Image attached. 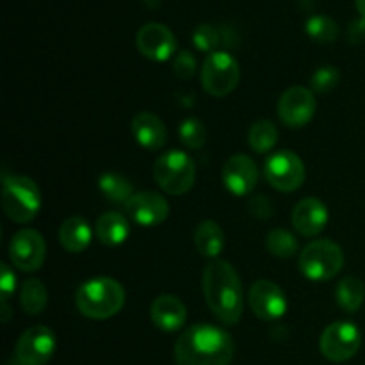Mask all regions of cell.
<instances>
[{"instance_id":"1","label":"cell","mask_w":365,"mask_h":365,"mask_svg":"<svg viewBox=\"0 0 365 365\" xmlns=\"http://www.w3.org/2000/svg\"><path fill=\"white\" fill-rule=\"evenodd\" d=\"M234 339L223 328L195 324L175 344L177 365H230L234 360Z\"/></svg>"},{"instance_id":"2","label":"cell","mask_w":365,"mask_h":365,"mask_svg":"<svg viewBox=\"0 0 365 365\" xmlns=\"http://www.w3.org/2000/svg\"><path fill=\"white\" fill-rule=\"evenodd\" d=\"M203 294L210 312L227 327H234L242 316V284L237 271L227 260H212L203 269Z\"/></svg>"},{"instance_id":"3","label":"cell","mask_w":365,"mask_h":365,"mask_svg":"<svg viewBox=\"0 0 365 365\" xmlns=\"http://www.w3.org/2000/svg\"><path fill=\"white\" fill-rule=\"evenodd\" d=\"M75 305L78 312L89 319H109L123 309L125 289L113 278H91L78 287Z\"/></svg>"},{"instance_id":"4","label":"cell","mask_w":365,"mask_h":365,"mask_svg":"<svg viewBox=\"0 0 365 365\" xmlns=\"http://www.w3.org/2000/svg\"><path fill=\"white\" fill-rule=\"evenodd\" d=\"M41 191L29 177H6L2 182V209L14 223L25 225L38 216L41 209Z\"/></svg>"},{"instance_id":"5","label":"cell","mask_w":365,"mask_h":365,"mask_svg":"<svg viewBox=\"0 0 365 365\" xmlns=\"http://www.w3.org/2000/svg\"><path fill=\"white\" fill-rule=\"evenodd\" d=\"M153 178L164 192L182 196L195 185L196 166L189 155L180 150L163 153L153 166Z\"/></svg>"},{"instance_id":"6","label":"cell","mask_w":365,"mask_h":365,"mask_svg":"<svg viewBox=\"0 0 365 365\" xmlns=\"http://www.w3.org/2000/svg\"><path fill=\"white\" fill-rule=\"evenodd\" d=\"M299 271L312 282H327L337 277L344 266V252L330 239L314 241L299 255Z\"/></svg>"},{"instance_id":"7","label":"cell","mask_w":365,"mask_h":365,"mask_svg":"<svg viewBox=\"0 0 365 365\" xmlns=\"http://www.w3.org/2000/svg\"><path fill=\"white\" fill-rule=\"evenodd\" d=\"M241 81V66L228 52H212L202 66L203 89L214 98H223L237 88Z\"/></svg>"},{"instance_id":"8","label":"cell","mask_w":365,"mask_h":365,"mask_svg":"<svg viewBox=\"0 0 365 365\" xmlns=\"http://www.w3.org/2000/svg\"><path fill=\"white\" fill-rule=\"evenodd\" d=\"M360 344H362V334L356 324L348 323V321H337V323L330 324L323 331L319 341V348L324 359L335 364L353 359L359 353Z\"/></svg>"},{"instance_id":"9","label":"cell","mask_w":365,"mask_h":365,"mask_svg":"<svg viewBox=\"0 0 365 365\" xmlns=\"http://www.w3.org/2000/svg\"><path fill=\"white\" fill-rule=\"evenodd\" d=\"M266 178L277 191L292 192L305 182V164L291 150L273 153L266 160Z\"/></svg>"},{"instance_id":"10","label":"cell","mask_w":365,"mask_h":365,"mask_svg":"<svg viewBox=\"0 0 365 365\" xmlns=\"http://www.w3.org/2000/svg\"><path fill=\"white\" fill-rule=\"evenodd\" d=\"M57 348L56 334L48 327H32L18 339L14 356L20 365H45Z\"/></svg>"},{"instance_id":"11","label":"cell","mask_w":365,"mask_h":365,"mask_svg":"<svg viewBox=\"0 0 365 365\" xmlns=\"http://www.w3.org/2000/svg\"><path fill=\"white\" fill-rule=\"evenodd\" d=\"M46 245L39 232L32 228H21L13 235L9 245V259L16 269L32 273L45 262Z\"/></svg>"},{"instance_id":"12","label":"cell","mask_w":365,"mask_h":365,"mask_svg":"<svg viewBox=\"0 0 365 365\" xmlns=\"http://www.w3.org/2000/svg\"><path fill=\"white\" fill-rule=\"evenodd\" d=\"M316 98L310 89L303 88V86H292L280 96L278 116H280L282 123L287 127L299 128L310 123L316 114Z\"/></svg>"},{"instance_id":"13","label":"cell","mask_w":365,"mask_h":365,"mask_svg":"<svg viewBox=\"0 0 365 365\" xmlns=\"http://www.w3.org/2000/svg\"><path fill=\"white\" fill-rule=\"evenodd\" d=\"M135 45L146 59L164 63V61L171 59L177 50V38L166 25L152 21L139 29L138 36H135Z\"/></svg>"},{"instance_id":"14","label":"cell","mask_w":365,"mask_h":365,"mask_svg":"<svg viewBox=\"0 0 365 365\" xmlns=\"http://www.w3.org/2000/svg\"><path fill=\"white\" fill-rule=\"evenodd\" d=\"M128 217L141 227H157L170 216V203L163 195L153 191L135 192L125 205Z\"/></svg>"},{"instance_id":"15","label":"cell","mask_w":365,"mask_h":365,"mask_svg":"<svg viewBox=\"0 0 365 365\" xmlns=\"http://www.w3.org/2000/svg\"><path fill=\"white\" fill-rule=\"evenodd\" d=\"M250 307L262 321H277L287 312V298L274 282L259 280L250 289Z\"/></svg>"},{"instance_id":"16","label":"cell","mask_w":365,"mask_h":365,"mask_svg":"<svg viewBox=\"0 0 365 365\" xmlns=\"http://www.w3.org/2000/svg\"><path fill=\"white\" fill-rule=\"evenodd\" d=\"M259 182V170L252 157L235 153L223 166V184L232 195L248 196Z\"/></svg>"},{"instance_id":"17","label":"cell","mask_w":365,"mask_h":365,"mask_svg":"<svg viewBox=\"0 0 365 365\" xmlns=\"http://www.w3.org/2000/svg\"><path fill=\"white\" fill-rule=\"evenodd\" d=\"M330 214L328 207L319 198H305L296 203L292 212V225L303 237L319 235L327 227Z\"/></svg>"},{"instance_id":"18","label":"cell","mask_w":365,"mask_h":365,"mask_svg":"<svg viewBox=\"0 0 365 365\" xmlns=\"http://www.w3.org/2000/svg\"><path fill=\"white\" fill-rule=\"evenodd\" d=\"M130 130L139 146L146 150H159L166 145L168 130L157 114L143 110L130 121Z\"/></svg>"},{"instance_id":"19","label":"cell","mask_w":365,"mask_h":365,"mask_svg":"<svg viewBox=\"0 0 365 365\" xmlns=\"http://www.w3.org/2000/svg\"><path fill=\"white\" fill-rule=\"evenodd\" d=\"M153 324L163 331L180 330L187 319V309L184 302L173 294H163L152 303L150 309Z\"/></svg>"},{"instance_id":"20","label":"cell","mask_w":365,"mask_h":365,"mask_svg":"<svg viewBox=\"0 0 365 365\" xmlns=\"http://www.w3.org/2000/svg\"><path fill=\"white\" fill-rule=\"evenodd\" d=\"M91 227L81 216L68 217L59 228V242L68 253H82L91 245Z\"/></svg>"},{"instance_id":"21","label":"cell","mask_w":365,"mask_h":365,"mask_svg":"<svg viewBox=\"0 0 365 365\" xmlns=\"http://www.w3.org/2000/svg\"><path fill=\"white\" fill-rule=\"evenodd\" d=\"M130 235L128 220L120 212H106L96 221V237L106 246H120Z\"/></svg>"},{"instance_id":"22","label":"cell","mask_w":365,"mask_h":365,"mask_svg":"<svg viewBox=\"0 0 365 365\" xmlns=\"http://www.w3.org/2000/svg\"><path fill=\"white\" fill-rule=\"evenodd\" d=\"M195 245L200 255L216 260L225 250V234L220 225L212 220H205L196 227Z\"/></svg>"},{"instance_id":"23","label":"cell","mask_w":365,"mask_h":365,"mask_svg":"<svg viewBox=\"0 0 365 365\" xmlns=\"http://www.w3.org/2000/svg\"><path fill=\"white\" fill-rule=\"evenodd\" d=\"M335 298H337L339 307H341L344 312L348 314L359 312L365 299L364 282L356 277H346L344 280L337 285Z\"/></svg>"},{"instance_id":"24","label":"cell","mask_w":365,"mask_h":365,"mask_svg":"<svg viewBox=\"0 0 365 365\" xmlns=\"http://www.w3.org/2000/svg\"><path fill=\"white\" fill-rule=\"evenodd\" d=\"M98 187L109 202L125 203V205H127L128 200L135 195L130 182H128L123 175L113 173V171L103 173L102 177L98 178Z\"/></svg>"},{"instance_id":"25","label":"cell","mask_w":365,"mask_h":365,"mask_svg":"<svg viewBox=\"0 0 365 365\" xmlns=\"http://www.w3.org/2000/svg\"><path fill=\"white\" fill-rule=\"evenodd\" d=\"M46 302H48V292L46 287L36 278H31L24 284L20 292V303L21 309L29 314V316H38L45 310Z\"/></svg>"},{"instance_id":"26","label":"cell","mask_w":365,"mask_h":365,"mask_svg":"<svg viewBox=\"0 0 365 365\" xmlns=\"http://www.w3.org/2000/svg\"><path fill=\"white\" fill-rule=\"evenodd\" d=\"M278 141V130L271 121L259 120L252 125L248 132V143L253 152L267 153L271 152Z\"/></svg>"},{"instance_id":"27","label":"cell","mask_w":365,"mask_h":365,"mask_svg":"<svg viewBox=\"0 0 365 365\" xmlns=\"http://www.w3.org/2000/svg\"><path fill=\"white\" fill-rule=\"evenodd\" d=\"M307 34L319 43H334L339 38V25L334 18L314 14L305 24Z\"/></svg>"},{"instance_id":"28","label":"cell","mask_w":365,"mask_h":365,"mask_svg":"<svg viewBox=\"0 0 365 365\" xmlns=\"http://www.w3.org/2000/svg\"><path fill=\"white\" fill-rule=\"evenodd\" d=\"M267 250L271 255L278 257V259H291L298 253V241L294 235L284 228H274L267 234Z\"/></svg>"},{"instance_id":"29","label":"cell","mask_w":365,"mask_h":365,"mask_svg":"<svg viewBox=\"0 0 365 365\" xmlns=\"http://www.w3.org/2000/svg\"><path fill=\"white\" fill-rule=\"evenodd\" d=\"M178 135H180L182 145L191 150L202 148L207 141L205 127L196 118H187V120L182 121L180 128H178Z\"/></svg>"},{"instance_id":"30","label":"cell","mask_w":365,"mask_h":365,"mask_svg":"<svg viewBox=\"0 0 365 365\" xmlns=\"http://www.w3.org/2000/svg\"><path fill=\"white\" fill-rule=\"evenodd\" d=\"M341 82V71L335 66H321L319 70H316V73L310 78V86H312V91L321 93H330L331 89L337 88V84Z\"/></svg>"},{"instance_id":"31","label":"cell","mask_w":365,"mask_h":365,"mask_svg":"<svg viewBox=\"0 0 365 365\" xmlns=\"http://www.w3.org/2000/svg\"><path fill=\"white\" fill-rule=\"evenodd\" d=\"M192 43L198 50L207 53L217 52V46L221 43V34L217 32V29H214L212 25L209 24H202L195 29L192 32Z\"/></svg>"},{"instance_id":"32","label":"cell","mask_w":365,"mask_h":365,"mask_svg":"<svg viewBox=\"0 0 365 365\" xmlns=\"http://www.w3.org/2000/svg\"><path fill=\"white\" fill-rule=\"evenodd\" d=\"M173 71L178 78L187 81L196 73V59L191 52L184 50L173 59Z\"/></svg>"},{"instance_id":"33","label":"cell","mask_w":365,"mask_h":365,"mask_svg":"<svg viewBox=\"0 0 365 365\" xmlns=\"http://www.w3.org/2000/svg\"><path fill=\"white\" fill-rule=\"evenodd\" d=\"M248 210L252 212V216H255L257 220H269L274 212L273 203L267 200V196L259 195L253 196L248 203Z\"/></svg>"},{"instance_id":"34","label":"cell","mask_w":365,"mask_h":365,"mask_svg":"<svg viewBox=\"0 0 365 365\" xmlns=\"http://www.w3.org/2000/svg\"><path fill=\"white\" fill-rule=\"evenodd\" d=\"M2 269V277H0V291H2V302H7L9 296L13 294L14 289H16V274L11 271V267L7 264L0 266Z\"/></svg>"},{"instance_id":"35","label":"cell","mask_w":365,"mask_h":365,"mask_svg":"<svg viewBox=\"0 0 365 365\" xmlns=\"http://www.w3.org/2000/svg\"><path fill=\"white\" fill-rule=\"evenodd\" d=\"M349 41L362 43L365 41V18L360 16L359 20L349 25Z\"/></svg>"},{"instance_id":"36","label":"cell","mask_w":365,"mask_h":365,"mask_svg":"<svg viewBox=\"0 0 365 365\" xmlns=\"http://www.w3.org/2000/svg\"><path fill=\"white\" fill-rule=\"evenodd\" d=\"M11 317V309L9 305H7V302H2V314H0V319L4 321V323H7Z\"/></svg>"},{"instance_id":"37","label":"cell","mask_w":365,"mask_h":365,"mask_svg":"<svg viewBox=\"0 0 365 365\" xmlns=\"http://www.w3.org/2000/svg\"><path fill=\"white\" fill-rule=\"evenodd\" d=\"M356 4V11L360 13V16L365 18V0H355Z\"/></svg>"},{"instance_id":"38","label":"cell","mask_w":365,"mask_h":365,"mask_svg":"<svg viewBox=\"0 0 365 365\" xmlns=\"http://www.w3.org/2000/svg\"><path fill=\"white\" fill-rule=\"evenodd\" d=\"M143 2H145L150 9H155V7H159L160 0H143Z\"/></svg>"},{"instance_id":"39","label":"cell","mask_w":365,"mask_h":365,"mask_svg":"<svg viewBox=\"0 0 365 365\" xmlns=\"http://www.w3.org/2000/svg\"><path fill=\"white\" fill-rule=\"evenodd\" d=\"M7 365H20V364H18V362H16V364H7Z\"/></svg>"}]
</instances>
